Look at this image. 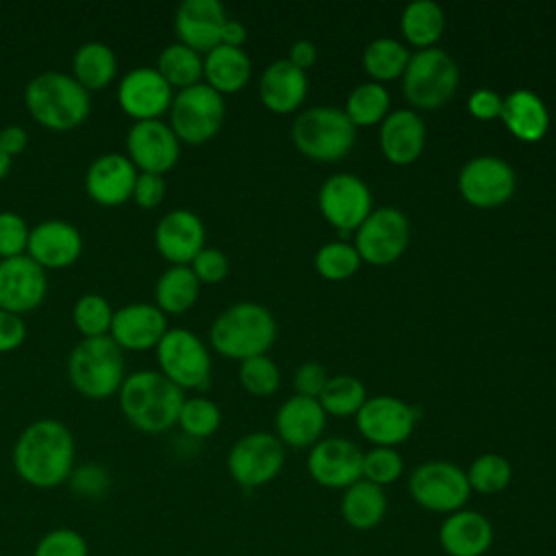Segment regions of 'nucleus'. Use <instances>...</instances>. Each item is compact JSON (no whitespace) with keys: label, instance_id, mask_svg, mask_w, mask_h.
I'll return each mask as SVG.
<instances>
[{"label":"nucleus","instance_id":"f257e3e1","mask_svg":"<svg viewBox=\"0 0 556 556\" xmlns=\"http://www.w3.org/2000/svg\"><path fill=\"white\" fill-rule=\"evenodd\" d=\"M13 469L35 489H54L74 471L76 443L72 430L52 417L30 421L13 443Z\"/></svg>","mask_w":556,"mask_h":556},{"label":"nucleus","instance_id":"f03ea898","mask_svg":"<svg viewBox=\"0 0 556 556\" xmlns=\"http://www.w3.org/2000/svg\"><path fill=\"white\" fill-rule=\"evenodd\" d=\"M117 397L119 410L128 424L146 434L169 430L178 421L185 402L182 389L167 380L159 369H139L126 376Z\"/></svg>","mask_w":556,"mask_h":556},{"label":"nucleus","instance_id":"7ed1b4c3","mask_svg":"<svg viewBox=\"0 0 556 556\" xmlns=\"http://www.w3.org/2000/svg\"><path fill=\"white\" fill-rule=\"evenodd\" d=\"M24 104L39 126L63 132L87 122L91 96L72 74L46 70L26 83Z\"/></svg>","mask_w":556,"mask_h":556},{"label":"nucleus","instance_id":"20e7f679","mask_svg":"<svg viewBox=\"0 0 556 556\" xmlns=\"http://www.w3.org/2000/svg\"><path fill=\"white\" fill-rule=\"evenodd\" d=\"M276 319L258 302H237L224 308L211 324V348L228 358L245 361L267 354L276 341Z\"/></svg>","mask_w":556,"mask_h":556},{"label":"nucleus","instance_id":"39448f33","mask_svg":"<svg viewBox=\"0 0 556 556\" xmlns=\"http://www.w3.org/2000/svg\"><path fill=\"white\" fill-rule=\"evenodd\" d=\"M67 378L89 400L111 397L126 378L124 350L109 334L80 339L67 356Z\"/></svg>","mask_w":556,"mask_h":556},{"label":"nucleus","instance_id":"423d86ee","mask_svg":"<svg viewBox=\"0 0 556 556\" xmlns=\"http://www.w3.org/2000/svg\"><path fill=\"white\" fill-rule=\"evenodd\" d=\"M291 139L304 156L332 163L352 150L356 126L337 106H311L293 119Z\"/></svg>","mask_w":556,"mask_h":556},{"label":"nucleus","instance_id":"0eeeda50","mask_svg":"<svg viewBox=\"0 0 556 556\" xmlns=\"http://www.w3.org/2000/svg\"><path fill=\"white\" fill-rule=\"evenodd\" d=\"M460 72L456 61L443 48H421L410 54L402 74L404 98L415 109H439L456 91Z\"/></svg>","mask_w":556,"mask_h":556},{"label":"nucleus","instance_id":"6e6552de","mask_svg":"<svg viewBox=\"0 0 556 556\" xmlns=\"http://www.w3.org/2000/svg\"><path fill=\"white\" fill-rule=\"evenodd\" d=\"M169 126L180 143L200 146L213 139L226 117L224 96L204 80L174 93L169 104Z\"/></svg>","mask_w":556,"mask_h":556},{"label":"nucleus","instance_id":"1a4fd4ad","mask_svg":"<svg viewBox=\"0 0 556 556\" xmlns=\"http://www.w3.org/2000/svg\"><path fill=\"white\" fill-rule=\"evenodd\" d=\"M154 350L159 371L178 389H204L208 384L211 352L195 332L169 328Z\"/></svg>","mask_w":556,"mask_h":556},{"label":"nucleus","instance_id":"9d476101","mask_svg":"<svg viewBox=\"0 0 556 556\" xmlns=\"http://www.w3.org/2000/svg\"><path fill=\"white\" fill-rule=\"evenodd\" d=\"M408 493L421 508L450 515L465 508L471 489L465 469L458 465L450 460H428L413 469Z\"/></svg>","mask_w":556,"mask_h":556},{"label":"nucleus","instance_id":"9b49d317","mask_svg":"<svg viewBox=\"0 0 556 556\" xmlns=\"http://www.w3.org/2000/svg\"><path fill=\"white\" fill-rule=\"evenodd\" d=\"M287 452L282 441L276 434L258 430L235 441L228 452L226 467L237 484L256 489L271 482L280 473Z\"/></svg>","mask_w":556,"mask_h":556},{"label":"nucleus","instance_id":"f8f14e48","mask_svg":"<svg viewBox=\"0 0 556 556\" xmlns=\"http://www.w3.org/2000/svg\"><path fill=\"white\" fill-rule=\"evenodd\" d=\"M410 241L408 217L397 206H378L356 228L354 248L369 265H391Z\"/></svg>","mask_w":556,"mask_h":556},{"label":"nucleus","instance_id":"ddd939ff","mask_svg":"<svg viewBox=\"0 0 556 556\" xmlns=\"http://www.w3.org/2000/svg\"><path fill=\"white\" fill-rule=\"evenodd\" d=\"M517 176L508 161L495 154L469 159L458 174L460 195L478 208H495L515 193Z\"/></svg>","mask_w":556,"mask_h":556},{"label":"nucleus","instance_id":"4468645a","mask_svg":"<svg viewBox=\"0 0 556 556\" xmlns=\"http://www.w3.org/2000/svg\"><path fill=\"white\" fill-rule=\"evenodd\" d=\"M317 204L326 222L339 232H356L371 213V191L356 174L341 172L324 180L317 193Z\"/></svg>","mask_w":556,"mask_h":556},{"label":"nucleus","instance_id":"2eb2a0df","mask_svg":"<svg viewBox=\"0 0 556 556\" xmlns=\"http://www.w3.org/2000/svg\"><path fill=\"white\" fill-rule=\"evenodd\" d=\"M417 410L395 395L367 397L356 413L361 434L374 445L395 447L404 443L415 428Z\"/></svg>","mask_w":556,"mask_h":556},{"label":"nucleus","instance_id":"dca6fc26","mask_svg":"<svg viewBox=\"0 0 556 556\" xmlns=\"http://www.w3.org/2000/svg\"><path fill=\"white\" fill-rule=\"evenodd\" d=\"M126 156L137 172L165 174L180 156V141L163 119L132 122L126 132Z\"/></svg>","mask_w":556,"mask_h":556},{"label":"nucleus","instance_id":"f3484780","mask_svg":"<svg viewBox=\"0 0 556 556\" xmlns=\"http://www.w3.org/2000/svg\"><path fill=\"white\" fill-rule=\"evenodd\" d=\"M117 104L135 122L161 119L169 111L174 89L156 72V67L139 65L128 70L117 83Z\"/></svg>","mask_w":556,"mask_h":556},{"label":"nucleus","instance_id":"a211bd4d","mask_svg":"<svg viewBox=\"0 0 556 556\" xmlns=\"http://www.w3.org/2000/svg\"><path fill=\"white\" fill-rule=\"evenodd\" d=\"M306 469L326 489H348L363 478V450L343 437L319 439L308 452Z\"/></svg>","mask_w":556,"mask_h":556},{"label":"nucleus","instance_id":"6ab92c4d","mask_svg":"<svg viewBox=\"0 0 556 556\" xmlns=\"http://www.w3.org/2000/svg\"><path fill=\"white\" fill-rule=\"evenodd\" d=\"M48 293L46 269L28 254L0 258V308L24 315L35 311Z\"/></svg>","mask_w":556,"mask_h":556},{"label":"nucleus","instance_id":"aec40b11","mask_svg":"<svg viewBox=\"0 0 556 556\" xmlns=\"http://www.w3.org/2000/svg\"><path fill=\"white\" fill-rule=\"evenodd\" d=\"M169 330L167 315L154 302H130L113 311L109 337L128 352H148Z\"/></svg>","mask_w":556,"mask_h":556},{"label":"nucleus","instance_id":"412c9836","mask_svg":"<svg viewBox=\"0 0 556 556\" xmlns=\"http://www.w3.org/2000/svg\"><path fill=\"white\" fill-rule=\"evenodd\" d=\"M26 254L43 269H65L83 254V235L67 219H43L30 228Z\"/></svg>","mask_w":556,"mask_h":556},{"label":"nucleus","instance_id":"4be33fe9","mask_svg":"<svg viewBox=\"0 0 556 556\" xmlns=\"http://www.w3.org/2000/svg\"><path fill=\"white\" fill-rule=\"evenodd\" d=\"M137 167L122 152L98 154L85 172V191L100 206H119L132 198Z\"/></svg>","mask_w":556,"mask_h":556},{"label":"nucleus","instance_id":"5701e85b","mask_svg":"<svg viewBox=\"0 0 556 556\" xmlns=\"http://www.w3.org/2000/svg\"><path fill=\"white\" fill-rule=\"evenodd\" d=\"M204 241V222L189 208L167 211L154 228V245L169 265H189Z\"/></svg>","mask_w":556,"mask_h":556},{"label":"nucleus","instance_id":"b1692460","mask_svg":"<svg viewBox=\"0 0 556 556\" xmlns=\"http://www.w3.org/2000/svg\"><path fill=\"white\" fill-rule=\"evenodd\" d=\"M226 20L228 15L219 0H182L174 13V30L180 43L206 54L219 43Z\"/></svg>","mask_w":556,"mask_h":556},{"label":"nucleus","instance_id":"393cba45","mask_svg":"<svg viewBox=\"0 0 556 556\" xmlns=\"http://www.w3.org/2000/svg\"><path fill=\"white\" fill-rule=\"evenodd\" d=\"M493 523L486 515L460 508L439 526V545L447 556H484L493 545Z\"/></svg>","mask_w":556,"mask_h":556},{"label":"nucleus","instance_id":"a878e982","mask_svg":"<svg viewBox=\"0 0 556 556\" xmlns=\"http://www.w3.org/2000/svg\"><path fill=\"white\" fill-rule=\"evenodd\" d=\"M326 428V410L317 397L291 395L276 410V437L289 447H313Z\"/></svg>","mask_w":556,"mask_h":556},{"label":"nucleus","instance_id":"bb28decb","mask_svg":"<svg viewBox=\"0 0 556 556\" xmlns=\"http://www.w3.org/2000/svg\"><path fill=\"white\" fill-rule=\"evenodd\" d=\"M424 146L426 124L415 109H395L380 122V148L391 163H413Z\"/></svg>","mask_w":556,"mask_h":556},{"label":"nucleus","instance_id":"cd10ccee","mask_svg":"<svg viewBox=\"0 0 556 556\" xmlns=\"http://www.w3.org/2000/svg\"><path fill=\"white\" fill-rule=\"evenodd\" d=\"M308 91L306 72L295 67L287 56L271 61L258 78L261 102L274 113L295 111Z\"/></svg>","mask_w":556,"mask_h":556},{"label":"nucleus","instance_id":"c85d7f7f","mask_svg":"<svg viewBox=\"0 0 556 556\" xmlns=\"http://www.w3.org/2000/svg\"><path fill=\"white\" fill-rule=\"evenodd\" d=\"M504 126L521 141H539L549 128L545 102L530 89H515L502 102Z\"/></svg>","mask_w":556,"mask_h":556},{"label":"nucleus","instance_id":"c756f323","mask_svg":"<svg viewBox=\"0 0 556 556\" xmlns=\"http://www.w3.org/2000/svg\"><path fill=\"white\" fill-rule=\"evenodd\" d=\"M202 78L217 93H235L241 91L252 74V61L243 48H232L217 43L204 56Z\"/></svg>","mask_w":556,"mask_h":556},{"label":"nucleus","instance_id":"7c9ffc66","mask_svg":"<svg viewBox=\"0 0 556 556\" xmlns=\"http://www.w3.org/2000/svg\"><path fill=\"white\" fill-rule=\"evenodd\" d=\"M387 506H389V500H387L384 489L361 478L354 484H350L348 489H343L339 510H341L343 521L352 530L367 532L382 523V519L387 515Z\"/></svg>","mask_w":556,"mask_h":556},{"label":"nucleus","instance_id":"2f4dec72","mask_svg":"<svg viewBox=\"0 0 556 556\" xmlns=\"http://www.w3.org/2000/svg\"><path fill=\"white\" fill-rule=\"evenodd\" d=\"M72 76L89 93L109 87L117 76V56L113 48L104 41L80 43L72 56Z\"/></svg>","mask_w":556,"mask_h":556},{"label":"nucleus","instance_id":"473e14b6","mask_svg":"<svg viewBox=\"0 0 556 556\" xmlns=\"http://www.w3.org/2000/svg\"><path fill=\"white\" fill-rule=\"evenodd\" d=\"M200 295V280L189 265H169L154 282V304L165 315L187 313Z\"/></svg>","mask_w":556,"mask_h":556},{"label":"nucleus","instance_id":"72a5a7b5","mask_svg":"<svg viewBox=\"0 0 556 556\" xmlns=\"http://www.w3.org/2000/svg\"><path fill=\"white\" fill-rule=\"evenodd\" d=\"M400 28L408 43L421 48H432L443 35L445 13L434 0H413L404 7L400 15Z\"/></svg>","mask_w":556,"mask_h":556},{"label":"nucleus","instance_id":"f704fd0d","mask_svg":"<svg viewBox=\"0 0 556 556\" xmlns=\"http://www.w3.org/2000/svg\"><path fill=\"white\" fill-rule=\"evenodd\" d=\"M154 67L167 80V85L172 89L180 91V89L202 83L204 61H202V54L195 52L193 48H189L180 41H174V43H167L159 52Z\"/></svg>","mask_w":556,"mask_h":556},{"label":"nucleus","instance_id":"c9c22d12","mask_svg":"<svg viewBox=\"0 0 556 556\" xmlns=\"http://www.w3.org/2000/svg\"><path fill=\"white\" fill-rule=\"evenodd\" d=\"M408 59V48L393 37H376L363 50V67L376 83L402 76Z\"/></svg>","mask_w":556,"mask_h":556},{"label":"nucleus","instance_id":"e433bc0d","mask_svg":"<svg viewBox=\"0 0 556 556\" xmlns=\"http://www.w3.org/2000/svg\"><path fill=\"white\" fill-rule=\"evenodd\" d=\"M391 96L382 83L367 80L356 85L345 100V115L350 122L358 126H371L382 122L389 115Z\"/></svg>","mask_w":556,"mask_h":556},{"label":"nucleus","instance_id":"4c0bfd02","mask_svg":"<svg viewBox=\"0 0 556 556\" xmlns=\"http://www.w3.org/2000/svg\"><path fill=\"white\" fill-rule=\"evenodd\" d=\"M319 404L326 410V415L334 417H350L361 410V406L367 400L365 384L350 374L330 376L324 391L319 393Z\"/></svg>","mask_w":556,"mask_h":556},{"label":"nucleus","instance_id":"58836bf2","mask_svg":"<svg viewBox=\"0 0 556 556\" xmlns=\"http://www.w3.org/2000/svg\"><path fill=\"white\" fill-rule=\"evenodd\" d=\"M467 473V482L471 491H478L482 495H495L502 493L510 480H513V467L508 458L495 452L480 454L478 458L471 460Z\"/></svg>","mask_w":556,"mask_h":556},{"label":"nucleus","instance_id":"ea45409f","mask_svg":"<svg viewBox=\"0 0 556 556\" xmlns=\"http://www.w3.org/2000/svg\"><path fill=\"white\" fill-rule=\"evenodd\" d=\"M72 319L83 339L106 337L113 321V308L104 295L89 291L74 302Z\"/></svg>","mask_w":556,"mask_h":556},{"label":"nucleus","instance_id":"a19ab883","mask_svg":"<svg viewBox=\"0 0 556 556\" xmlns=\"http://www.w3.org/2000/svg\"><path fill=\"white\" fill-rule=\"evenodd\" d=\"M176 424L180 426V430L185 434H189L193 439H206L219 428L222 410L213 400H208L204 395L185 397Z\"/></svg>","mask_w":556,"mask_h":556},{"label":"nucleus","instance_id":"79ce46f5","mask_svg":"<svg viewBox=\"0 0 556 556\" xmlns=\"http://www.w3.org/2000/svg\"><path fill=\"white\" fill-rule=\"evenodd\" d=\"M361 256L354 243L328 241L315 254V269L328 280H345L361 267Z\"/></svg>","mask_w":556,"mask_h":556},{"label":"nucleus","instance_id":"37998d69","mask_svg":"<svg viewBox=\"0 0 556 556\" xmlns=\"http://www.w3.org/2000/svg\"><path fill=\"white\" fill-rule=\"evenodd\" d=\"M239 382L241 387L258 397L271 395L280 384V369L278 365L267 356H252L241 361L239 365Z\"/></svg>","mask_w":556,"mask_h":556},{"label":"nucleus","instance_id":"c03bdc74","mask_svg":"<svg viewBox=\"0 0 556 556\" xmlns=\"http://www.w3.org/2000/svg\"><path fill=\"white\" fill-rule=\"evenodd\" d=\"M404 471V460L402 454L395 447H382L374 445L371 450L363 452V478L378 484L387 486L393 484Z\"/></svg>","mask_w":556,"mask_h":556},{"label":"nucleus","instance_id":"a18cd8bd","mask_svg":"<svg viewBox=\"0 0 556 556\" xmlns=\"http://www.w3.org/2000/svg\"><path fill=\"white\" fill-rule=\"evenodd\" d=\"M33 556H89V547L80 532L56 528L39 539Z\"/></svg>","mask_w":556,"mask_h":556},{"label":"nucleus","instance_id":"49530a36","mask_svg":"<svg viewBox=\"0 0 556 556\" xmlns=\"http://www.w3.org/2000/svg\"><path fill=\"white\" fill-rule=\"evenodd\" d=\"M30 226L15 211H0V258L26 254Z\"/></svg>","mask_w":556,"mask_h":556},{"label":"nucleus","instance_id":"de8ad7c7","mask_svg":"<svg viewBox=\"0 0 556 556\" xmlns=\"http://www.w3.org/2000/svg\"><path fill=\"white\" fill-rule=\"evenodd\" d=\"M70 489L78 495V497H85V500H98L102 497L109 486H111V476L106 471V467L98 465V463H87V465H80L76 467L70 478Z\"/></svg>","mask_w":556,"mask_h":556},{"label":"nucleus","instance_id":"09e8293b","mask_svg":"<svg viewBox=\"0 0 556 556\" xmlns=\"http://www.w3.org/2000/svg\"><path fill=\"white\" fill-rule=\"evenodd\" d=\"M191 271L195 274V278L200 280V285H217L222 282L228 271H230V263H228V256L217 250V248H208L204 245L195 256L193 261L189 263Z\"/></svg>","mask_w":556,"mask_h":556},{"label":"nucleus","instance_id":"8fccbe9b","mask_svg":"<svg viewBox=\"0 0 556 556\" xmlns=\"http://www.w3.org/2000/svg\"><path fill=\"white\" fill-rule=\"evenodd\" d=\"M165 198V178L161 174H148L139 172L135 187H132V198L139 208H156Z\"/></svg>","mask_w":556,"mask_h":556},{"label":"nucleus","instance_id":"3c124183","mask_svg":"<svg viewBox=\"0 0 556 556\" xmlns=\"http://www.w3.org/2000/svg\"><path fill=\"white\" fill-rule=\"evenodd\" d=\"M328 374L321 367V363L317 361H304L295 374H293V387L295 393L306 395V397H319V393L324 391L326 382H328Z\"/></svg>","mask_w":556,"mask_h":556},{"label":"nucleus","instance_id":"603ef678","mask_svg":"<svg viewBox=\"0 0 556 556\" xmlns=\"http://www.w3.org/2000/svg\"><path fill=\"white\" fill-rule=\"evenodd\" d=\"M26 339V324L20 315L0 308V354L15 352Z\"/></svg>","mask_w":556,"mask_h":556},{"label":"nucleus","instance_id":"864d4df0","mask_svg":"<svg viewBox=\"0 0 556 556\" xmlns=\"http://www.w3.org/2000/svg\"><path fill=\"white\" fill-rule=\"evenodd\" d=\"M502 102H504V98L497 91L480 87L469 93L467 109L478 119H495L502 113Z\"/></svg>","mask_w":556,"mask_h":556},{"label":"nucleus","instance_id":"5fc2aeb1","mask_svg":"<svg viewBox=\"0 0 556 556\" xmlns=\"http://www.w3.org/2000/svg\"><path fill=\"white\" fill-rule=\"evenodd\" d=\"M26 146H28V132L22 126L9 124L0 130V148L4 150V154L9 159L22 154L26 150Z\"/></svg>","mask_w":556,"mask_h":556},{"label":"nucleus","instance_id":"6e6d98bb","mask_svg":"<svg viewBox=\"0 0 556 556\" xmlns=\"http://www.w3.org/2000/svg\"><path fill=\"white\" fill-rule=\"evenodd\" d=\"M295 67L300 70H308L311 65H315L317 61V46L311 39H298L291 43L289 48V56H287Z\"/></svg>","mask_w":556,"mask_h":556},{"label":"nucleus","instance_id":"4d7b16f0","mask_svg":"<svg viewBox=\"0 0 556 556\" xmlns=\"http://www.w3.org/2000/svg\"><path fill=\"white\" fill-rule=\"evenodd\" d=\"M248 37V30L243 26L241 20H235V17H228L222 26V35H219V43L224 46H232V48H241L243 41Z\"/></svg>","mask_w":556,"mask_h":556},{"label":"nucleus","instance_id":"13d9d810","mask_svg":"<svg viewBox=\"0 0 556 556\" xmlns=\"http://www.w3.org/2000/svg\"><path fill=\"white\" fill-rule=\"evenodd\" d=\"M11 161H13V159H9V156L4 154V150L0 148V180L7 176V172H9V167H11Z\"/></svg>","mask_w":556,"mask_h":556}]
</instances>
